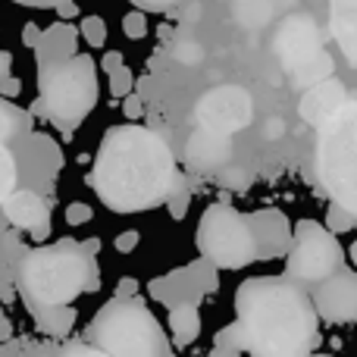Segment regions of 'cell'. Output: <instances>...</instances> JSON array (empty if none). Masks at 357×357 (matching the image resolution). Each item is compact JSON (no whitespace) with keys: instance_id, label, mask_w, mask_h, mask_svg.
Masks as SVG:
<instances>
[{"instance_id":"1","label":"cell","mask_w":357,"mask_h":357,"mask_svg":"<svg viewBox=\"0 0 357 357\" xmlns=\"http://www.w3.org/2000/svg\"><path fill=\"white\" fill-rule=\"evenodd\" d=\"M91 185L113 213H138L185 191L163 135L144 126H113L94 157Z\"/></svg>"},{"instance_id":"2","label":"cell","mask_w":357,"mask_h":357,"mask_svg":"<svg viewBox=\"0 0 357 357\" xmlns=\"http://www.w3.org/2000/svg\"><path fill=\"white\" fill-rule=\"evenodd\" d=\"M235 317L245 348L264 357L307 354L320 339V314L289 276L245 279L235 291Z\"/></svg>"},{"instance_id":"3","label":"cell","mask_w":357,"mask_h":357,"mask_svg":"<svg viewBox=\"0 0 357 357\" xmlns=\"http://www.w3.org/2000/svg\"><path fill=\"white\" fill-rule=\"evenodd\" d=\"M19 289L35 307L73 304L82 291L98 289L94 257L75 241H56L50 248H35L19 264Z\"/></svg>"},{"instance_id":"4","label":"cell","mask_w":357,"mask_h":357,"mask_svg":"<svg viewBox=\"0 0 357 357\" xmlns=\"http://www.w3.org/2000/svg\"><path fill=\"white\" fill-rule=\"evenodd\" d=\"M317 178L335 207L348 210L357 222V94L317 126Z\"/></svg>"},{"instance_id":"5","label":"cell","mask_w":357,"mask_h":357,"mask_svg":"<svg viewBox=\"0 0 357 357\" xmlns=\"http://www.w3.org/2000/svg\"><path fill=\"white\" fill-rule=\"evenodd\" d=\"M38 91L44 113L63 129H75L98 107V63L79 50L63 60L38 63Z\"/></svg>"},{"instance_id":"6","label":"cell","mask_w":357,"mask_h":357,"mask_svg":"<svg viewBox=\"0 0 357 357\" xmlns=\"http://www.w3.org/2000/svg\"><path fill=\"white\" fill-rule=\"evenodd\" d=\"M91 335L104 354L116 357H167L169 348L163 326L138 298H113L91 323Z\"/></svg>"},{"instance_id":"7","label":"cell","mask_w":357,"mask_h":357,"mask_svg":"<svg viewBox=\"0 0 357 357\" xmlns=\"http://www.w3.org/2000/svg\"><path fill=\"white\" fill-rule=\"evenodd\" d=\"M197 251L216 270H245L257 264V232L251 213L229 204H210L197 220Z\"/></svg>"},{"instance_id":"8","label":"cell","mask_w":357,"mask_h":357,"mask_svg":"<svg viewBox=\"0 0 357 357\" xmlns=\"http://www.w3.org/2000/svg\"><path fill=\"white\" fill-rule=\"evenodd\" d=\"M285 257V276L298 285H317L335 270H342L345 251L339 245V235L329 232L317 220H298L291 226V241Z\"/></svg>"},{"instance_id":"9","label":"cell","mask_w":357,"mask_h":357,"mask_svg":"<svg viewBox=\"0 0 357 357\" xmlns=\"http://www.w3.org/2000/svg\"><path fill=\"white\" fill-rule=\"evenodd\" d=\"M251 113H254V104H251V94L238 85H220L213 91H207L201 100H197V123L207 126V129H216V132H232L245 129L251 123Z\"/></svg>"},{"instance_id":"10","label":"cell","mask_w":357,"mask_h":357,"mask_svg":"<svg viewBox=\"0 0 357 357\" xmlns=\"http://www.w3.org/2000/svg\"><path fill=\"white\" fill-rule=\"evenodd\" d=\"M314 307L329 323H357V273L335 270L314 285Z\"/></svg>"},{"instance_id":"11","label":"cell","mask_w":357,"mask_h":357,"mask_svg":"<svg viewBox=\"0 0 357 357\" xmlns=\"http://www.w3.org/2000/svg\"><path fill=\"white\" fill-rule=\"evenodd\" d=\"M151 291H154V298H160L163 304H169V307L182 304V301L197 304L204 295L216 291V266L201 257V264L188 266V270H176V273H169L167 279H154Z\"/></svg>"},{"instance_id":"12","label":"cell","mask_w":357,"mask_h":357,"mask_svg":"<svg viewBox=\"0 0 357 357\" xmlns=\"http://www.w3.org/2000/svg\"><path fill=\"white\" fill-rule=\"evenodd\" d=\"M320 50H323V38H320V29H317L314 19L304 16V13H295V16L285 19L276 35V54H279V63H282L289 73L298 69L301 63L314 60Z\"/></svg>"},{"instance_id":"13","label":"cell","mask_w":357,"mask_h":357,"mask_svg":"<svg viewBox=\"0 0 357 357\" xmlns=\"http://www.w3.org/2000/svg\"><path fill=\"white\" fill-rule=\"evenodd\" d=\"M0 207H3L6 220H10L13 226L31 232L35 238H47V235H50V207H47V201H44L41 195L13 188L10 195L3 197V204H0Z\"/></svg>"},{"instance_id":"14","label":"cell","mask_w":357,"mask_h":357,"mask_svg":"<svg viewBox=\"0 0 357 357\" xmlns=\"http://www.w3.org/2000/svg\"><path fill=\"white\" fill-rule=\"evenodd\" d=\"M229 154H232V135L207 129V126H197L188 135V142H185V160H188V167L197 169V173L222 167Z\"/></svg>"},{"instance_id":"15","label":"cell","mask_w":357,"mask_h":357,"mask_svg":"<svg viewBox=\"0 0 357 357\" xmlns=\"http://www.w3.org/2000/svg\"><path fill=\"white\" fill-rule=\"evenodd\" d=\"M345 98H348L345 85H342L339 79H329L326 75V79L314 82V85L307 88V94L301 98V107H298V110H301L304 123L320 126V123H326L342 104H345Z\"/></svg>"},{"instance_id":"16","label":"cell","mask_w":357,"mask_h":357,"mask_svg":"<svg viewBox=\"0 0 357 357\" xmlns=\"http://www.w3.org/2000/svg\"><path fill=\"white\" fill-rule=\"evenodd\" d=\"M254 232H257V254L260 260H276L289 251L291 241V226L279 210H257L251 213Z\"/></svg>"},{"instance_id":"17","label":"cell","mask_w":357,"mask_h":357,"mask_svg":"<svg viewBox=\"0 0 357 357\" xmlns=\"http://www.w3.org/2000/svg\"><path fill=\"white\" fill-rule=\"evenodd\" d=\"M329 31L339 41L348 66L357 69V0H329Z\"/></svg>"},{"instance_id":"18","label":"cell","mask_w":357,"mask_h":357,"mask_svg":"<svg viewBox=\"0 0 357 357\" xmlns=\"http://www.w3.org/2000/svg\"><path fill=\"white\" fill-rule=\"evenodd\" d=\"M75 41H79V31H75L73 25H66V22H60V25H54V29L41 31V38H38V44H35L38 63L73 56L75 54Z\"/></svg>"},{"instance_id":"19","label":"cell","mask_w":357,"mask_h":357,"mask_svg":"<svg viewBox=\"0 0 357 357\" xmlns=\"http://www.w3.org/2000/svg\"><path fill=\"white\" fill-rule=\"evenodd\" d=\"M169 333L178 348L191 345V342L201 335V310L195 301H182L169 307Z\"/></svg>"},{"instance_id":"20","label":"cell","mask_w":357,"mask_h":357,"mask_svg":"<svg viewBox=\"0 0 357 357\" xmlns=\"http://www.w3.org/2000/svg\"><path fill=\"white\" fill-rule=\"evenodd\" d=\"M38 326L47 335H66L75 326V307L69 304H56V307H35Z\"/></svg>"},{"instance_id":"21","label":"cell","mask_w":357,"mask_h":357,"mask_svg":"<svg viewBox=\"0 0 357 357\" xmlns=\"http://www.w3.org/2000/svg\"><path fill=\"white\" fill-rule=\"evenodd\" d=\"M333 56H326L320 50V54L314 56V60H307V63H301L298 69H291V75H295V88H310L314 82H320V79H326L329 73H333Z\"/></svg>"},{"instance_id":"22","label":"cell","mask_w":357,"mask_h":357,"mask_svg":"<svg viewBox=\"0 0 357 357\" xmlns=\"http://www.w3.org/2000/svg\"><path fill=\"white\" fill-rule=\"evenodd\" d=\"M25 123H29V119H25L22 113L16 110V107L6 104V100H0V142L13 138L16 132H22V129H25Z\"/></svg>"},{"instance_id":"23","label":"cell","mask_w":357,"mask_h":357,"mask_svg":"<svg viewBox=\"0 0 357 357\" xmlns=\"http://www.w3.org/2000/svg\"><path fill=\"white\" fill-rule=\"evenodd\" d=\"M13 188H16V160H13V154L0 142V204H3V197Z\"/></svg>"},{"instance_id":"24","label":"cell","mask_w":357,"mask_h":357,"mask_svg":"<svg viewBox=\"0 0 357 357\" xmlns=\"http://www.w3.org/2000/svg\"><path fill=\"white\" fill-rule=\"evenodd\" d=\"M82 38L88 41V47H104L107 41V22L100 16H85L82 19Z\"/></svg>"},{"instance_id":"25","label":"cell","mask_w":357,"mask_h":357,"mask_svg":"<svg viewBox=\"0 0 357 357\" xmlns=\"http://www.w3.org/2000/svg\"><path fill=\"white\" fill-rule=\"evenodd\" d=\"M357 222H354V216L348 213V210H342V207H329V213H326V229L329 232H335V235H342V232H348V229H354Z\"/></svg>"},{"instance_id":"26","label":"cell","mask_w":357,"mask_h":357,"mask_svg":"<svg viewBox=\"0 0 357 357\" xmlns=\"http://www.w3.org/2000/svg\"><path fill=\"white\" fill-rule=\"evenodd\" d=\"M123 29H126V38H132V41H138V38L148 35V22H144V10H132L126 13L123 19Z\"/></svg>"},{"instance_id":"27","label":"cell","mask_w":357,"mask_h":357,"mask_svg":"<svg viewBox=\"0 0 357 357\" xmlns=\"http://www.w3.org/2000/svg\"><path fill=\"white\" fill-rule=\"evenodd\" d=\"M132 91V73L126 66H116L110 73V94L113 98H126Z\"/></svg>"},{"instance_id":"28","label":"cell","mask_w":357,"mask_h":357,"mask_svg":"<svg viewBox=\"0 0 357 357\" xmlns=\"http://www.w3.org/2000/svg\"><path fill=\"white\" fill-rule=\"evenodd\" d=\"M129 3H135L138 10H144V13H167V10L182 6L185 0H129Z\"/></svg>"},{"instance_id":"29","label":"cell","mask_w":357,"mask_h":357,"mask_svg":"<svg viewBox=\"0 0 357 357\" xmlns=\"http://www.w3.org/2000/svg\"><path fill=\"white\" fill-rule=\"evenodd\" d=\"M91 220V207L88 204H69L66 207V222L69 226H82V222Z\"/></svg>"},{"instance_id":"30","label":"cell","mask_w":357,"mask_h":357,"mask_svg":"<svg viewBox=\"0 0 357 357\" xmlns=\"http://www.w3.org/2000/svg\"><path fill=\"white\" fill-rule=\"evenodd\" d=\"M135 248H138V232H135V229H129V232H123L116 238V251L129 254V251H135Z\"/></svg>"},{"instance_id":"31","label":"cell","mask_w":357,"mask_h":357,"mask_svg":"<svg viewBox=\"0 0 357 357\" xmlns=\"http://www.w3.org/2000/svg\"><path fill=\"white\" fill-rule=\"evenodd\" d=\"M144 113V107H142V100L135 98V94H126V116L129 119H138Z\"/></svg>"},{"instance_id":"32","label":"cell","mask_w":357,"mask_h":357,"mask_svg":"<svg viewBox=\"0 0 357 357\" xmlns=\"http://www.w3.org/2000/svg\"><path fill=\"white\" fill-rule=\"evenodd\" d=\"M0 94H6V98H16V94H19V79H10V73L0 75Z\"/></svg>"},{"instance_id":"33","label":"cell","mask_w":357,"mask_h":357,"mask_svg":"<svg viewBox=\"0 0 357 357\" xmlns=\"http://www.w3.org/2000/svg\"><path fill=\"white\" fill-rule=\"evenodd\" d=\"M16 3H22V6H35V10H56V6L66 3V0H16Z\"/></svg>"},{"instance_id":"34","label":"cell","mask_w":357,"mask_h":357,"mask_svg":"<svg viewBox=\"0 0 357 357\" xmlns=\"http://www.w3.org/2000/svg\"><path fill=\"white\" fill-rule=\"evenodd\" d=\"M100 66H104L107 73H113L116 66H123V54H119V50H110V54L104 56V63H100Z\"/></svg>"},{"instance_id":"35","label":"cell","mask_w":357,"mask_h":357,"mask_svg":"<svg viewBox=\"0 0 357 357\" xmlns=\"http://www.w3.org/2000/svg\"><path fill=\"white\" fill-rule=\"evenodd\" d=\"M38 38H41V31H38V25H25V31H22V41L29 44V47H35V44H38Z\"/></svg>"},{"instance_id":"36","label":"cell","mask_w":357,"mask_h":357,"mask_svg":"<svg viewBox=\"0 0 357 357\" xmlns=\"http://www.w3.org/2000/svg\"><path fill=\"white\" fill-rule=\"evenodd\" d=\"M241 178H245V173H229V176H222V185H229V188H238Z\"/></svg>"},{"instance_id":"37","label":"cell","mask_w":357,"mask_h":357,"mask_svg":"<svg viewBox=\"0 0 357 357\" xmlns=\"http://www.w3.org/2000/svg\"><path fill=\"white\" fill-rule=\"evenodd\" d=\"M10 66H13V56L6 54V50H0V75L10 73Z\"/></svg>"},{"instance_id":"38","label":"cell","mask_w":357,"mask_h":357,"mask_svg":"<svg viewBox=\"0 0 357 357\" xmlns=\"http://www.w3.org/2000/svg\"><path fill=\"white\" fill-rule=\"evenodd\" d=\"M351 264L357 266V241H354V245H351Z\"/></svg>"}]
</instances>
